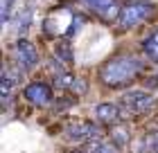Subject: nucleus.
Returning a JSON list of instances; mask_svg holds the SVG:
<instances>
[{"label": "nucleus", "mask_w": 158, "mask_h": 153, "mask_svg": "<svg viewBox=\"0 0 158 153\" xmlns=\"http://www.w3.org/2000/svg\"><path fill=\"white\" fill-rule=\"evenodd\" d=\"M145 68H147V61L135 54H115L102 63L97 77L109 88H124L138 77H142Z\"/></svg>", "instance_id": "nucleus-1"}, {"label": "nucleus", "mask_w": 158, "mask_h": 153, "mask_svg": "<svg viewBox=\"0 0 158 153\" xmlns=\"http://www.w3.org/2000/svg\"><path fill=\"white\" fill-rule=\"evenodd\" d=\"M154 16H156V5L154 2H147V0H129V2L122 5L118 25L122 30H131V27H138L142 23H147Z\"/></svg>", "instance_id": "nucleus-2"}, {"label": "nucleus", "mask_w": 158, "mask_h": 153, "mask_svg": "<svg viewBox=\"0 0 158 153\" xmlns=\"http://www.w3.org/2000/svg\"><path fill=\"white\" fill-rule=\"evenodd\" d=\"M79 5H84L95 18H99L102 23H118L122 2L120 0H77Z\"/></svg>", "instance_id": "nucleus-3"}, {"label": "nucleus", "mask_w": 158, "mask_h": 153, "mask_svg": "<svg viewBox=\"0 0 158 153\" xmlns=\"http://www.w3.org/2000/svg\"><path fill=\"white\" fill-rule=\"evenodd\" d=\"M122 106H127L133 115H147L156 108V97L149 90L133 88L122 95Z\"/></svg>", "instance_id": "nucleus-4"}, {"label": "nucleus", "mask_w": 158, "mask_h": 153, "mask_svg": "<svg viewBox=\"0 0 158 153\" xmlns=\"http://www.w3.org/2000/svg\"><path fill=\"white\" fill-rule=\"evenodd\" d=\"M14 50H16V63L20 65V70L30 72V70H34L39 65V61H41L39 59V50L30 38H18Z\"/></svg>", "instance_id": "nucleus-5"}, {"label": "nucleus", "mask_w": 158, "mask_h": 153, "mask_svg": "<svg viewBox=\"0 0 158 153\" xmlns=\"http://www.w3.org/2000/svg\"><path fill=\"white\" fill-rule=\"evenodd\" d=\"M66 133H68V140L73 142H90L99 137V126L90 119H77L68 126Z\"/></svg>", "instance_id": "nucleus-6"}, {"label": "nucleus", "mask_w": 158, "mask_h": 153, "mask_svg": "<svg viewBox=\"0 0 158 153\" xmlns=\"http://www.w3.org/2000/svg\"><path fill=\"white\" fill-rule=\"evenodd\" d=\"M23 97L30 101L32 106H50L52 104V88H50L48 83H43V81H32V83H27L25 86V90H23Z\"/></svg>", "instance_id": "nucleus-7"}, {"label": "nucleus", "mask_w": 158, "mask_h": 153, "mask_svg": "<svg viewBox=\"0 0 158 153\" xmlns=\"http://www.w3.org/2000/svg\"><path fill=\"white\" fill-rule=\"evenodd\" d=\"M93 117L102 124H109V126H115L122 122V106L120 104H111V101H102L93 108Z\"/></svg>", "instance_id": "nucleus-8"}, {"label": "nucleus", "mask_w": 158, "mask_h": 153, "mask_svg": "<svg viewBox=\"0 0 158 153\" xmlns=\"http://www.w3.org/2000/svg\"><path fill=\"white\" fill-rule=\"evenodd\" d=\"M111 142L115 144V147H120V149L129 147V142H131V128H129L124 122L111 126Z\"/></svg>", "instance_id": "nucleus-9"}, {"label": "nucleus", "mask_w": 158, "mask_h": 153, "mask_svg": "<svg viewBox=\"0 0 158 153\" xmlns=\"http://www.w3.org/2000/svg\"><path fill=\"white\" fill-rule=\"evenodd\" d=\"M142 52H145L152 61L158 63V30L152 36H147V38L142 41Z\"/></svg>", "instance_id": "nucleus-10"}, {"label": "nucleus", "mask_w": 158, "mask_h": 153, "mask_svg": "<svg viewBox=\"0 0 158 153\" xmlns=\"http://www.w3.org/2000/svg\"><path fill=\"white\" fill-rule=\"evenodd\" d=\"M54 56L61 63H73V47H70L68 41H59L54 43Z\"/></svg>", "instance_id": "nucleus-11"}, {"label": "nucleus", "mask_w": 158, "mask_h": 153, "mask_svg": "<svg viewBox=\"0 0 158 153\" xmlns=\"http://www.w3.org/2000/svg\"><path fill=\"white\" fill-rule=\"evenodd\" d=\"M84 23H86V18H84V16H79V14H77V16H73V20H70V27L66 30V41H70L73 36H77Z\"/></svg>", "instance_id": "nucleus-12"}, {"label": "nucleus", "mask_w": 158, "mask_h": 153, "mask_svg": "<svg viewBox=\"0 0 158 153\" xmlns=\"http://www.w3.org/2000/svg\"><path fill=\"white\" fill-rule=\"evenodd\" d=\"M75 74H70V72H63V74H59V77H54V86L56 88H61V90H70V86L75 83Z\"/></svg>", "instance_id": "nucleus-13"}, {"label": "nucleus", "mask_w": 158, "mask_h": 153, "mask_svg": "<svg viewBox=\"0 0 158 153\" xmlns=\"http://www.w3.org/2000/svg\"><path fill=\"white\" fill-rule=\"evenodd\" d=\"M70 92L75 95V99H77V97H84V95L88 92V81H86L84 77H77V79H75V83L70 86Z\"/></svg>", "instance_id": "nucleus-14"}, {"label": "nucleus", "mask_w": 158, "mask_h": 153, "mask_svg": "<svg viewBox=\"0 0 158 153\" xmlns=\"http://www.w3.org/2000/svg\"><path fill=\"white\" fill-rule=\"evenodd\" d=\"M32 7H25V11H23V16H20L18 20H16V30L18 32H25L27 27H30V20H32Z\"/></svg>", "instance_id": "nucleus-15"}, {"label": "nucleus", "mask_w": 158, "mask_h": 153, "mask_svg": "<svg viewBox=\"0 0 158 153\" xmlns=\"http://www.w3.org/2000/svg\"><path fill=\"white\" fill-rule=\"evenodd\" d=\"M14 5H16V0H2V7H0V20H2V23H7V20L11 18Z\"/></svg>", "instance_id": "nucleus-16"}, {"label": "nucleus", "mask_w": 158, "mask_h": 153, "mask_svg": "<svg viewBox=\"0 0 158 153\" xmlns=\"http://www.w3.org/2000/svg\"><path fill=\"white\" fill-rule=\"evenodd\" d=\"M99 153H120V147H115L113 142H104V147Z\"/></svg>", "instance_id": "nucleus-17"}, {"label": "nucleus", "mask_w": 158, "mask_h": 153, "mask_svg": "<svg viewBox=\"0 0 158 153\" xmlns=\"http://www.w3.org/2000/svg\"><path fill=\"white\" fill-rule=\"evenodd\" d=\"M145 86L147 88H158V77H145Z\"/></svg>", "instance_id": "nucleus-18"}, {"label": "nucleus", "mask_w": 158, "mask_h": 153, "mask_svg": "<svg viewBox=\"0 0 158 153\" xmlns=\"http://www.w3.org/2000/svg\"><path fill=\"white\" fill-rule=\"evenodd\" d=\"M70 153H86V151H70Z\"/></svg>", "instance_id": "nucleus-19"}]
</instances>
